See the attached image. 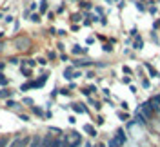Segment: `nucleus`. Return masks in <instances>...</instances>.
Returning <instances> with one entry per match:
<instances>
[{"mask_svg":"<svg viewBox=\"0 0 160 147\" xmlns=\"http://www.w3.org/2000/svg\"><path fill=\"white\" fill-rule=\"evenodd\" d=\"M136 113H138V115H142L144 118H148V120L153 116V111H151V107H149V104H148V102H145V104H142V107L138 109Z\"/></svg>","mask_w":160,"mask_h":147,"instance_id":"nucleus-1","label":"nucleus"},{"mask_svg":"<svg viewBox=\"0 0 160 147\" xmlns=\"http://www.w3.org/2000/svg\"><path fill=\"white\" fill-rule=\"evenodd\" d=\"M40 145H42V136L40 135H33L31 142H29V147H40Z\"/></svg>","mask_w":160,"mask_h":147,"instance_id":"nucleus-2","label":"nucleus"},{"mask_svg":"<svg viewBox=\"0 0 160 147\" xmlns=\"http://www.w3.org/2000/svg\"><path fill=\"white\" fill-rule=\"evenodd\" d=\"M27 45H29V40H27V38L17 40V49H27Z\"/></svg>","mask_w":160,"mask_h":147,"instance_id":"nucleus-3","label":"nucleus"},{"mask_svg":"<svg viewBox=\"0 0 160 147\" xmlns=\"http://www.w3.org/2000/svg\"><path fill=\"white\" fill-rule=\"evenodd\" d=\"M13 95V91L8 89V87H4V89H0V100H6V98H11Z\"/></svg>","mask_w":160,"mask_h":147,"instance_id":"nucleus-4","label":"nucleus"},{"mask_svg":"<svg viewBox=\"0 0 160 147\" xmlns=\"http://www.w3.org/2000/svg\"><path fill=\"white\" fill-rule=\"evenodd\" d=\"M71 107H73V111H75V113H80V115H84V113H87V109H86L82 104H73Z\"/></svg>","mask_w":160,"mask_h":147,"instance_id":"nucleus-5","label":"nucleus"},{"mask_svg":"<svg viewBox=\"0 0 160 147\" xmlns=\"http://www.w3.org/2000/svg\"><path fill=\"white\" fill-rule=\"evenodd\" d=\"M9 142H11V136L9 135H2V136H0V147H8Z\"/></svg>","mask_w":160,"mask_h":147,"instance_id":"nucleus-6","label":"nucleus"},{"mask_svg":"<svg viewBox=\"0 0 160 147\" xmlns=\"http://www.w3.org/2000/svg\"><path fill=\"white\" fill-rule=\"evenodd\" d=\"M84 131L87 133V135H89V136H96V129L93 127V125H91V124H86V125H84Z\"/></svg>","mask_w":160,"mask_h":147,"instance_id":"nucleus-7","label":"nucleus"},{"mask_svg":"<svg viewBox=\"0 0 160 147\" xmlns=\"http://www.w3.org/2000/svg\"><path fill=\"white\" fill-rule=\"evenodd\" d=\"M31 113H33V115H37L38 118H44V116H46V115H44V111L40 109V107H37V105H33V107H31Z\"/></svg>","mask_w":160,"mask_h":147,"instance_id":"nucleus-8","label":"nucleus"},{"mask_svg":"<svg viewBox=\"0 0 160 147\" xmlns=\"http://www.w3.org/2000/svg\"><path fill=\"white\" fill-rule=\"evenodd\" d=\"M20 136H22V135H17V136H13L8 147H18V144H20Z\"/></svg>","mask_w":160,"mask_h":147,"instance_id":"nucleus-9","label":"nucleus"},{"mask_svg":"<svg viewBox=\"0 0 160 147\" xmlns=\"http://www.w3.org/2000/svg\"><path fill=\"white\" fill-rule=\"evenodd\" d=\"M9 84V78L4 75V73H0V87H6V85Z\"/></svg>","mask_w":160,"mask_h":147,"instance_id":"nucleus-10","label":"nucleus"},{"mask_svg":"<svg viewBox=\"0 0 160 147\" xmlns=\"http://www.w3.org/2000/svg\"><path fill=\"white\" fill-rule=\"evenodd\" d=\"M64 78H67V80H71V78H75V73H73V67H67V69L64 71Z\"/></svg>","mask_w":160,"mask_h":147,"instance_id":"nucleus-11","label":"nucleus"},{"mask_svg":"<svg viewBox=\"0 0 160 147\" xmlns=\"http://www.w3.org/2000/svg\"><path fill=\"white\" fill-rule=\"evenodd\" d=\"M20 71H22V75H24L26 78H31V69H29V67H26V65H22V69H20Z\"/></svg>","mask_w":160,"mask_h":147,"instance_id":"nucleus-12","label":"nucleus"},{"mask_svg":"<svg viewBox=\"0 0 160 147\" xmlns=\"http://www.w3.org/2000/svg\"><path fill=\"white\" fill-rule=\"evenodd\" d=\"M24 65H27V67H35V65H37V62H35V60H31V58H27V60H24V62H22Z\"/></svg>","mask_w":160,"mask_h":147,"instance_id":"nucleus-13","label":"nucleus"},{"mask_svg":"<svg viewBox=\"0 0 160 147\" xmlns=\"http://www.w3.org/2000/svg\"><path fill=\"white\" fill-rule=\"evenodd\" d=\"M6 105H8L9 109H15V107H18L20 104H18V102H15V100H8V102H6Z\"/></svg>","mask_w":160,"mask_h":147,"instance_id":"nucleus-14","label":"nucleus"},{"mask_svg":"<svg viewBox=\"0 0 160 147\" xmlns=\"http://www.w3.org/2000/svg\"><path fill=\"white\" fill-rule=\"evenodd\" d=\"M37 82H38V85H40V87H44V84L47 82V75H42V76H40V78L37 80Z\"/></svg>","mask_w":160,"mask_h":147,"instance_id":"nucleus-15","label":"nucleus"},{"mask_svg":"<svg viewBox=\"0 0 160 147\" xmlns=\"http://www.w3.org/2000/svg\"><path fill=\"white\" fill-rule=\"evenodd\" d=\"M73 53H75V55H82V53H86V49H82L80 45H75V47H73Z\"/></svg>","mask_w":160,"mask_h":147,"instance_id":"nucleus-16","label":"nucleus"},{"mask_svg":"<svg viewBox=\"0 0 160 147\" xmlns=\"http://www.w3.org/2000/svg\"><path fill=\"white\" fill-rule=\"evenodd\" d=\"M46 11H47V2L42 0V2H40V13H46Z\"/></svg>","mask_w":160,"mask_h":147,"instance_id":"nucleus-17","label":"nucleus"},{"mask_svg":"<svg viewBox=\"0 0 160 147\" xmlns=\"http://www.w3.org/2000/svg\"><path fill=\"white\" fill-rule=\"evenodd\" d=\"M33 98H29V96H27V98H24V105H29V107H33Z\"/></svg>","mask_w":160,"mask_h":147,"instance_id":"nucleus-18","label":"nucleus"},{"mask_svg":"<svg viewBox=\"0 0 160 147\" xmlns=\"http://www.w3.org/2000/svg\"><path fill=\"white\" fill-rule=\"evenodd\" d=\"M18 116H20V120H22V122H29V120H31L29 115H18Z\"/></svg>","mask_w":160,"mask_h":147,"instance_id":"nucleus-19","label":"nucleus"},{"mask_svg":"<svg viewBox=\"0 0 160 147\" xmlns=\"http://www.w3.org/2000/svg\"><path fill=\"white\" fill-rule=\"evenodd\" d=\"M8 62H9V64H13V65H17V64H18V58L13 56V58H9V60H8Z\"/></svg>","mask_w":160,"mask_h":147,"instance_id":"nucleus-20","label":"nucleus"},{"mask_svg":"<svg viewBox=\"0 0 160 147\" xmlns=\"http://www.w3.org/2000/svg\"><path fill=\"white\" fill-rule=\"evenodd\" d=\"M31 20H33V22H40V15H33Z\"/></svg>","mask_w":160,"mask_h":147,"instance_id":"nucleus-21","label":"nucleus"},{"mask_svg":"<svg viewBox=\"0 0 160 147\" xmlns=\"http://www.w3.org/2000/svg\"><path fill=\"white\" fill-rule=\"evenodd\" d=\"M38 64H40V65H46L47 60H46V58H38Z\"/></svg>","mask_w":160,"mask_h":147,"instance_id":"nucleus-22","label":"nucleus"},{"mask_svg":"<svg viewBox=\"0 0 160 147\" xmlns=\"http://www.w3.org/2000/svg\"><path fill=\"white\" fill-rule=\"evenodd\" d=\"M96 124L102 125V124H104V118H102V116H98V118H96Z\"/></svg>","mask_w":160,"mask_h":147,"instance_id":"nucleus-23","label":"nucleus"},{"mask_svg":"<svg viewBox=\"0 0 160 147\" xmlns=\"http://www.w3.org/2000/svg\"><path fill=\"white\" fill-rule=\"evenodd\" d=\"M6 22H8V24H9V22H13V16H11V15H8V16H6Z\"/></svg>","mask_w":160,"mask_h":147,"instance_id":"nucleus-24","label":"nucleus"},{"mask_svg":"<svg viewBox=\"0 0 160 147\" xmlns=\"http://www.w3.org/2000/svg\"><path fill=\"white\" fill-rule=\"evenodd\" d=\"M4 69H6V64H4V62H0V73H2Z\"/></svg>","mask_w":160,"mask_h":147,"instance_id":"nucleus-25","label":"nucleus"},{"mask_svg":"<svg viewBox=\"0 0 160 147\" xmlns=\"http://www.w3.org/2000/svg\"><path fill=\"white\" fill-rule=\"evenodd\" d=\"M84 147H93V145H91V144H89V142H86V144H84Z\"/></svg>","mask_w":160,"mask_h":147,"instance_id":"nucleus-26","label":"nucleus"},{"mask_svg":"<svg viewBox=\"0 0 160 147\" xmlns=\"http://www.w3.org/2000/svg\"><path fill=\"white\" fill-rule=\"evenodd\" d=\"M62 147H69V144H67V142H64V145H62Z\"/></svg>","mask_w":160,"mask_h":147,"instance_id":"nucleus-27","label":"nucleus"},{"mask_svg":"<svg viewBox=\"0 0 160 147\" xmlns=\"http://www.w3.org/2000/svg\"><path fill=\"white\" fill-rule=\"evenodd\" d=\"M0 20H2V13H0Z\"/></svg>","mask_w":160,"mask_h":147,"instance_id":"nucleus-28","label":"nucleus"}]
</instances>
